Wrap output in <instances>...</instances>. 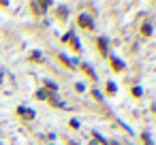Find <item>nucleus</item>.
I'll return each instance as SVG.
<instances>
[{
  "label": "nucleus",
  "mask_w": 156,
  "mask_h": 145,
  "mask_svg": "<svg viewBox=\"0 0 156 145\" xmlns=\"http://www.w3.org/2000/svg\"><path fill=\"white\" fill-rule=\"evenodd\" d=\"M30 58H32V60H41V53H39V51H34V53H32Z\"/></svg>",
  "instance_id": "3"
},
{
  "label": "nucleus",
  "mask_w": 156,
  "mask_h": 145,
  "mask_svg": "<svg viewBox=\"0 0 156 145\" xmlns=\"http://www.w3.org/2000/svg\"><path fill=\"white\" fill-rule=\"evenodd\" d=\"M17 113H20L22 117H26V120H32V117H34V111H30V109H26V107H20Z\"/></svg>",
  "instance_id": "1"
},
{
  "label": "nucleus",
  "mask_w": 156,
  "mask_h": 145,
  "mask_svg": "<svg viewBox=\"0 0 156 145\" xmlns=\"http://www.w3.org/2000/svg\"><path fill=\"white\" fill-rule=\"evenodd\" d=\"M107 92H111V94H113V92H116V85H113V83H109V85H107Z\"/></svg>",
  "instance_id": "4"
},
{
  "label": "nucleus",
  "mask_w": 156,
  "mask_h": 145,
  "mask_svg": "<svg viewBox=\"0 0 156 145\" xmlns=\"http://www.w3.org/2000/svg\"><path fill=\"white\" fill-rule=\"evenodd\" d=\"M111 62H113V68L116 70H122V64H120V60H118V58H111Z\"/></svg>",
  "instance_id": "2"
}]
</instances>
